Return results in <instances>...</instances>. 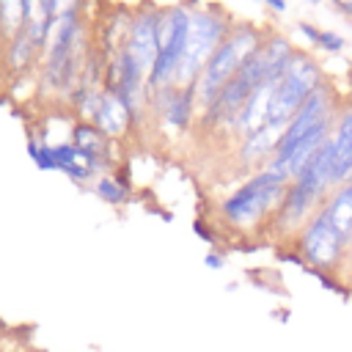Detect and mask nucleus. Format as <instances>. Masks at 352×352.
<instances>
[{"instance_id": "1", "label": "nucleus", "mask_w": 352, "mask_h": 352, "mask_svg": "<svg viewBox=\"0 0 352 352\" xmlns=\"http://www.w3.org/2000/svg\"><path fill=\"white\" fill-rule=\"evenodd\" d=\"M286 190L289 182L278 173L267 168L253 170L234 192H228L220 201V220L236 234H253L258 228H267Z\"/></svg>"}, {"instance_id": "20", "label": "nucleus", "mask_w": 352, "mask_h": 352, "mask_svg": "<svg viewBox=\"0 0 352 352\" xmlns=\"http://www.w3.org/2000/svg\"><path fill=\"white\" fill-rule=\"evenodd\" d=\"M344 270H352V242H349V253H346V264H344ZM341 270V272H344Z\"/></svg>"}, {"instance_id": "10", "label": "nucleus", "mask_w": 352, "mask_h": 352, "mask_svg": "<svg viewBox=\"0 0 352 352\" xmlns=\"http://www.w3.org/2000/svg\"><path fill=\"white\" fill-rule=\"evenodd\" d=\"M272 85H275V82H261V85L248 96V102L242 104V110H239V116H236V121H234V126H231V132H234L239 140H245V138L256 135L261 126H267Z\"/></svg>"}, {"instance_id": "9", "label": "nucleus", "mask_w": 352, "mask_h": 352, "mask_svg": "<svg viewBox=\"0 0 352 352\" xmlns=\"http://www.w3.org/2000/svg\"><path fill=\"white\" fill-rule=\"evenodd\" d=\"M333 154H336V187L352 182V104L341 107L333 121Z\"/></svg>"}, {"instance_id": "13", "label": "nucleus", "mask_w": 352, "mask_h": 352, "mask_svg": "<svg viewBox=\"0 0 352 352\" xmlns=\"http://www.w3.org/2000/svg\"><path fill=\"white\" fill-rule=\"evenodd\" d=\"M72 146L80 148L82 154H88L91 160H96L104 170L110 168V138L104 132H99L91 121H80L72 129Z\"/></svg>"}, {"instance_id": "4", "label": "nucleus", "mask_w": 352, "mask_h": 352, "mask_svg": "<svg viewBox=\"0 0 352 352\" xmlns=\"http://www.w3.org/2000/svg\"><path fill=\"white\" fill-rule=\"evenodd\" d=\"M231 22L223 11L217 8H190V28H187V41H184V52L176 69V88H192L198 74L204 72L206 60L212 58V52L220 47V41L228 36Z\"/></svg>"}, {"instance_id": "19", "label": "nucleus", "mask_w": 352, "mask_h": 352, "mask_svg": "<svg viewBox=\"0 0 352 352\" xmlns=\"http://www.w3.org/2000/svg\"><path fill=\"white\" fill-rule=\"evenodd\" d=\"M264 3H267L270 8H275V11H280V14L286 11V0H264Z\"/></svg>"}, {"instance_id": "14", "label": "nucleus", "mask_w": 352, "mask_h": 352, "mask_svg": "<svg viewBox=\"0 0 352 352\" xmlns=\"http://www.w3.org/2000/svg\"><path fill=\"white\" fill-rule=\"evenodd\" d=\"M94 192L104 201V204H113V206H121L129 201L132 195V187L126 179H121L118 173H102L94 179Z\"/></svg>"}, {"instance_id": "5", "label": "nucleus", "mask_w": 352, "mask_h": 352, "mask_svg": "<svg viewBox=\"0 0 352 352\" xmlns=\"http://www.w3.org/2000/svg\"><path fill=\"white\" fill-rule=\"evenodd\" d=\"M324 82L319 63L308 55L294 50L292 60L283 72V77L272 85V96H270V113H267V124L286 129V124L294 118V113L302 107V102Z\"/></svg>"}, {"instance_id": "7", "label": "nucleus", "mask_w": 352, "mask_h": 352, "mask_svg": "<svg viewBox=\"0 0 352 352\" xmlns=\"http://www.w3.org/2000/svg\"><path fill=\"white\" fill-rule=\"evenodd\" d=\"M157 28H160V8H143L132 14V25L124 41V50L146 77L151 74L157 60Z\"/></svg>"}, {"instance_id": "21", "label": "nucleus", "mask_w": 352, "mask_h": 352, "mask_svg": "<svg viewBox=\"0 0 352 352\" xmlns=\"http://www.w3.org/2000/svg\"><path fill=\"white\" fill-rule=\"evenodd\" d=\"M308 3H322V0H308Z\"/></svg>"}, {"instance_id": "3", "label": "nucleus", "mask_w": 352, "mask_h": 352, "mask_svg": "<svg viewBox=\"0 0 352 352\" xmlns=\"http://www.w3.org/2000/svg\"><path fill=\"white\" fill-rule=\"evenodd\" d=\"M292 256L308 267L316 275L324 278H338L344 264H346V253H349V239L324 217V212L319 209L300 231L297 236L289 242Z\"/></svg>"}, {"instance_id": "15", "label": "nucleus", "mask_w": 352, "mask_h": 352, "mask_svg": "<svg viewBox=\"0 0 352 352\" xmlns=\"http://www.w3.org/2000/svg\"><path fill=\"white\" fill-rule=\"evenodd\" d=\"M316 47H319V50H324V52H338V50L344 47V38H341L338 33H333V30H322V33H319Z\"/></svg>"}, {"instance_id": "16", "label": "nucleus", "mask_w": 352, "mask_h": 352, "mask_svg": "<svg viewBox=\"0 0 352 352\" xmlns=\"http://www.w3.org/2000/svg\"><path fill=\"white\" fill-rule=\"evenodd\" d=\"M297 28H300V33H302V36H305V38H308L314 47H316V41H319V33H322V30H316L311 22H300Z\"/></svg>"}, {"instance_id": "11", "label": "nucleus", "mask_w": 352, "mask_h": 352, "mask_svg": "<svg viewBox=\"0 0 352 352\" xmlns=\"http://www.w3.org/2000/svg\"><path fill=\"white\" fill-rule=\"evenodd\" d=\"M280 135H283V129L267 124V126H261L256 135L239 140V162H242L245 168L261 170V168L272 160V154H275V148H278V143H280Z\"/></svg>"}, {"instance_id": "18", "label": "nucleus", "mask_w": 352, "mask_h": 352, "mask_svg": "<svg viewBox=\"0 0 352 352\" xmlns=\"http://www.w3.org/2000/svg\"><path fill=\"white\" fill-rule=\"evenodd\" d=\"M333 6L341 11V14H346V16H352V0H333Z\"/></svg>"}, {"instance_id": "17", "label": "nucleus", "mask_w": 352, "mask_h": 352, "mask_svg": "<svg viewBox=\"0 0 352 352\" xmlns=\"http://www.w3.org/2000/svg\"><path fill=\"white\" fill-rule=\"evenodd\" d=\"M204 264L209 267V270H223V256L220 253H206V258H204Z\"/></svg>"}, {"instance_id": "2", "label": "nucleus", "mask_w": 352, "mask_h": 352, "mask_svg": "<svg viewBox=\"0 0 352 352\" xmlns=\"http://www.w3.org/2000/svg\"><path fill=\"white\" fill-rule=\"evenodd\" d=\"M264 44V33L250 25V22H236L231 25L228 36L220 41V47L212 52V58L206 60L204 72L198 74L192 91H195V104L204 110L217 94L220 88L261 50Z\"/></svg>"}, {"instance_id": "6", "label": "nucleus", "mask_w": 352, "mask_h": 352, "mask_svg": "<svg viewBox=\"0 0 352 352\" xmlns=\"http://www.w3.org/2000/svg\"><path fill=\"white\" fill-rule=\"evenodd\" d=\"M190 28V6L173 3L168 8H160V28H157V60L148 74V94L160 88H170L176 80V69L184 52Z\"/></svg>"}, {"instance_id": "12", "label": "nucleus", "mask_w": 352, "mask_h": 352, "mask_svg": "<svg viewBox=\"0 0 352 352\" xmlns=\"http://www.w3.org/2000/svg\"><path fill=\"white\" fill-rule=\"evenodd\" d=\"M319 209L352 242V182H344V184L333 187L330 195L324 198V204Z\"/></svg>"}, {"instance_id": "22", "label": "nucleus", "mask_w": 352, "mask_h": 352, "mask_svg": "<svg viewBox=\"0 0 352 352\" xmlns=\"http://www.w3.org/2000/svg\"><path fill=\"white\" fill-rule=\"evenodd\" d=\"M261 3H264V0H261Z\"/></svg>"}, {"instance_id": "8", "label": "nucleus", "mask_w": 352, "mask_h": 352, "mask_svg": "<svg viewBox=\"0 0 352 352\" xmlns=\"http://www.w3.org/2000/svg\"><path fill=\"white\" fill-rule=\"evenodd\" d=\"M91 124H94L99 132H104L110 140H116V138H124L126 129H129V124H135V121H132L129 107H126L116 94H110V91L104 88L102 96H99V102H96V110H94V116H91Z\"/></svg>"}]
</instances>
